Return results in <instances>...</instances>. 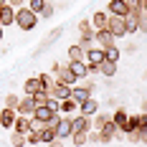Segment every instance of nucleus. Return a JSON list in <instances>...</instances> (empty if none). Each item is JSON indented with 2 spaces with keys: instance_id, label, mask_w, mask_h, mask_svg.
<instances>
[{
  "instance_id": "obj_18",
  "label": "nucleus",
  "mask_w": 147,
  "mask_h": 147,
  "mask_svg": "<svg viewBox=\"0 0 147 147\" xmlns=\"http://www.w3.org/2000/svg\"><path fill=\"white\" fill-rule=\"evenodd\" d=\"M53 114H59V112H51V109H48V104L36 107V109H33V119H38V122H43V124H48V119L53 117Z\"/></svg>"
},
{
  "instance_id": "obj_27",
  "label": "nucleus",
  "mask_w": 147,
  "mask_h": 147,
  "mask_svg": "<svg viewBox=\"0 0 147 147\" xmlns=\"http://www.w3.org/2000/svg\"><path fill=\"white\" fill-rule=\"evenodd\" d=\"M10 145L13 147H23V145H28V140H26L23 132H10Z\"/></svg>"
},
{
  "instance_id": "obj_7",
  "label": "nucleus",
  "mask_w": 147,
  "mask_h": 147,
  "mask_svg": "<svg viewBox=\"0 0 147 147\" xmlns=\"http://www.w3.org/2000/svg\"><path fill=\"white\" fill-rule=\"evenodd\" d=\"M0 26L8 28V26H15V8L13 5H0Z\"/></svg>"
},
{
  "instance_id": "obj_3",
  "label": "nucleus",
  "mask_w": 147,
  "mask_h": 147,
  "mask_svg": "<svg viewBox=\"0 0 147 147\" xmlns=\"http://www.w3.org/2000/svg\"><path fill=\"white\" fill-rule=\"evenodd\" d=\"M91 117H86V114H76V117H71V129L74 132H91Z\"/></svg>"
},
{
  "instance_id": "obj_28",
  "label": "nucleus",
  "mask_w": 147,
  "mask_h": 147,
  "mask_svg": "<svg viewBox=\"0 0 147 147\" xmlns=\"http://www.w3.org/2000/svg\"><path fill=\"white\" fill-rule=\"evenodd\" d=\"M33 102H36V107H43V104H48V91H46V89H38V91L33 94Z\"/></svg>"
},
{
  "instance_id": "obj_37",
  "label": "nucleus",
  "mask_w": 147,
  "mask_h": 147,
  "mask_svg": "<svg viewBox=\"0 0 147 147\" xmlns=\"http://www.w3.org/2000/svg\"><path fill=\"white\" fill-rule=\"evenodd\" d=\"M127 5H129L132 13H140V10H142V0H127Z\"/></svg>"
},
{
  "instance_id": "obj_34",
  "label": "nucleus",
  "mask_w": 147,
  "mask_h": 147,
  "mask_svg": "<svg viewBox=\"0 0 147 147\" xmlns=\"http://www.w3.org/2000/svg\"><path fill=\"white\" fill-rule=\"evenodd\" d=\"M91 43H94V33H89V36H81V38H79V46H81L84 51H89Z\"/></svg>"
},
{
  "instance_id": "obj_11",
  "label": "nucleus",
  "mask_w": 147,
  "mask_h": 147,
  "mask_svg": "<svg viewBox=\"0 0 147 147\" xmlns=\"http://www.w3.org/2000/svg\"><path fill=\"white\" fill-rule=\"evenodd\" d=\"M94 41L99 43V48H109V46H114L117 38L112 36V30H109V28H104V30H96V33H94Z\"/></svg>"
},
{
  "instance_id": "obj_33",
  "label": "nucleus",
  "mask_w": 147,
  "mask_h": 147,
  "mask_svg": "<svg viewBox=\"0 0 147 147\" xmlns=\"http://www.w3.org/2000/svg\"><path fill=\"white\" fill-rule=\"evenodd\" d=\"M18 102H20V96H18V94H8L3 104H5L8 109H18Z\"/></svg>"
},
{
  "instance_id": "obj_10",
  "label": "nucleus",
  "mask_w": 147,
  "mask_h": 147,
  "mask_svg": "<svg viewBox=\"0 0 147 147\" xmlns=\"http://www.w3.org/2000/svg\"><path fill=\"white\" fill-rule=\"evenodd\" d=\"M109 30H112V36H114V38H122V36H127L124 18H114V15H109Z\"/></svg>"
},
{
  "instance_id": "obj_46",
  "label": "nucleus",
  "mask_w": 147,
  "mask_h": 147,
  "mask_svg": "<svg viewBox=\"0 0 147 147\" xmlns=\"http://www.w3.org/2000/svg\"><path fill=\"white\" fill-rule=\"evenodd\" d=\"M0 43H3V26H0Z\"/></svg>"
},
{
  "instance_id": "obj_30",
  "label": "nucleus",
  "mask_w": 147,
  "mask_h": 147,
  "mask_svg": "<svg viewBox=\"0 0 147 147\" xmlns=\"http://www.w3.org/2000/svg\"><path fill=\"white\" fill-rule=\"evenodd\" d=\"M127 117H129V114H127L124 109H117V112H114V117H112V122L117 124V129L122 127V124H124V122H127Z\"/></svg>"
},
{
  "instance_id": "obj_47",
  "label": "nucleus",
  "mask_w": 147,
  "mask_h": 147,
  "mask_svg": "<svg viewBox=\"0 0 147 147\" xmlns=\"http://www.w3.org/2000/svg\"><path fill=\"white\" fill-rule=\"evenodd\" d=\"M5 3H8V0H0V5H5Z\"/></svg>"
},
{
  "instance_id": "obj_9",
  "label": "nucleus",
  "mask_w": 147,
  "mask_h": 147,
  "mask_svg": "<svg viewBox=\"0 0 147 147\" xmlns=\"http://www.w3.org/2000/svg\"><path fill=\"white\" fill-rule=\"evenodd\" d=\"M66 69H69L76 79H86V76H89V63H86V61H69Z\"/></svg>"
},
{
  "instance_id": "obj_17",
  "label": "nucleus",
  "mask_w": 147,
  "mask_h": 147,
  "mask_svg": "<svg viewBox=\"0 0 147 147\" xmlns=\"http://www.w3.org/2000/svg\"><path fill=\"white\" fill-rule=\"evenodd\" d=\"M96 112H99V102H94L91 96H89L86 102H81V104H79V114H86V117H94Z\"/></svg>"
},
{
  "instance_id": "obj_8",
  "label": "nucleus",
  "mask_w": 147,
  "mask_h": 147,
  "mask_svg": "<svg viewBox=\"0 0 147 147\" xmlns=\"http://www.w3.org/2000/svg\"><path fill=\"white\" fill-rule=\"evenodd\" d=\"M109 15H114V18H124V15L129 13V5H127V0H109Z\"/></svg>"
},
{
  "instance_id": "obj_35",
  "label": "nucleus",
  "mask_w": 147,
  "mask_h": 147,
  "mask_svg": "<svg viewBox=\"0 0 147 147\" xmlns=\"http://www.w3.org/2000/svg\"><path fill=\"white\" fill-rule=\"evenodd\" d=\"M109 114H94V119H91V124H94V127H96V129H99V127H102L104 122H109Z\"/></svg>"
},
{
  "instance_id": "obj_20",
  "label": "nucleus",
  "mask_w": 147,
  "mask_h": 147,
  "mask_svg": "<svg viewBox=\"0 0 147 147\" xmlns=\"http://www.w3.org/2000/svg\"><path fill=\"white\" fill-rule=\"evenodd\" d=\"M124 26H127V33H137L140 30V13H129L124 15Z\"/></svg>"
},
{
  "instance_id": "obj_36",
  "label": "nucleus",
  "mask_w": 147,
  "mask_h": 147,
  "mask_svg": "<svg viewBox=\"0 0 147 147\" xmlns=\"http://www.w3.org/2000/svg\"><path fill=\"white\" fill-rule=\"evenodd\" d=\"M79 30H81V36L94 33V30H91V20H81V23H79Z\"/></svg>"
},
{
  "instance_id": "obj_15",
  "label": "nucleus",
  "mask_w": 147,
  "mask_h": 147,
  "mask_svg": "<svg viewBox=\"0 0 147 147\" xmlns=\"http://www.w3.org/2000/svg\"><path fill=\"white\" fill-rule=\"evenodd\" d=\"M91 26H94L96 30L109 28V13H104V10H96V13L91 15Z\"/></svg>"
},
{
  "instance_id": "obj_5",
  "label": "nucleus",
  "mask_w": 147,
  "mask_h": 147,
  "mask_svg": "<svg viewBox=\"0 0 147 147\" xmlns=\"http://www.w3.org/2000/svg\"><path fill=\"white\" fill-rule=\"evenodd\" d=\"M104 59H107V56H104V48H99V46H91L86 51V56H84V61H86L89 66H102Z\"/></svg>"
},
{
  "instance_id": "obj_32",
  "label": "nucleus",
  "mask_w": 147,
  "mask_h": 147,
  "mask_svg": "<svg viewBox=\"0 0 147 147\" xmlns=\"http://www.w3.org/2000/svg\"><path fill=\"white\" fill-rule=\"evenodd\" d=\"M104 56H107V61H119V48H117V46L104 48Z\"/></svg>"
},
{
  "instance_id": "obj_13",
  "label": "nucleus",
  "mask_w": 147,
  "mask_h": 147,
  "mask_svg": "<svg viewBox=\"0 0 147 147\" xmlns=\"http://www.w3.org/2000/svg\"><path fill=\"white\" fill-rule=\"evenodd\" d=\"M33 109H36V102H33V96L30 94H26L20 102H18V114H23V117H33Z\"/></svg>"
},
{
  "instance_id": "obj_26",
  "label": "nucleus",
  "mask_w": 147,
  "mask_h": 147,
  "mask_svg": "<svg viewBox=\"0 0 147 147\" xmlns=\"http://www.w3.org/2000/svg\"><path fill=\"white\" fill-rule=\"evenodd\" d=\"M38 137H41V142H43V145H48V142H53V140H56V129H53V127H48V124H46L43 129H41V132H38Z\"/></svg>"
},
{
  "instance_id": "obj_21",
  "label": "nucleus",
  "mask_w": 147,
  "mask_h": 147,
  "mask_svg": "<svg viewBox=\"0 0 147 147\" xmlns=\"http://www.w3.org/2000/svg\"><path fill=\"white\" fill-rule=\"evenodd\" d=\"M30 129V117H23V114H18L15 117V124H13V132H28Z\"/></svg>"
},
{
  "instance_id": "obj_19",
  "label": "nucleus",
  "mask_w": 147,
  "mask_h": 147,
  "mask_svg": "<svg viewBox=\"0 0 147 147\" xmlns=\"http://www.w3.org/2000/svg\"><path fill=\"white\" fill-rule=\"evenodd\" d=\"M61 36H63V28H53V30H51V33H48V36L43 38V43L38 46V53H41V51H46L48 46H53V43H56V41L61 38Z\"/></svg>"
},
{
  "instance_id": "obj_40",
  "label": "nucleus",
  "mask_w": 147,
  "mask_h": 147,
  "mask_svg": "<svg viewBox=\"0 0 147 147\" xmlns=\"http://www.w3.org/2000/svg\"><path fill=\"white\" fill-rule=\"evenodd\" d=\"M51 15H53V5H51V3H46V8L41 10V15H38V18H51Z\"/></svg>"
},
{
  "instance_id": "obj_31",
  "label": "nucleus",
  "mask_w": 147,
  "mask_h": 147,
  "mask_svg": "<svg viewBox=\"0 0 147 147\" xmlns=\"http://www.w3.org/2000/svg\"><path fill=\"white\" fill-rule=\"evenodd\" d=\"M46 3H48V0H28V8H30L36 15H41V10L46 8Z\"/></svg>"
},
{
  "instance_id": "obj_29",
  "label": "nucleus",
  "mask_w": 147,
  "mask_h": 147,
  "mask_svg": "<svg viewBox=\"0 0 147 147\" xmlns=\"http://www.w3.org/2000/svg\"><path fill=\"white\" fill-rule=\"evenodd\" d=\"M86 134L89 132H74L71 134V145L74 147H84V145H86Z\"/></svg>"
},
{
  "instance_id": "obj_6",
  "label": "nucleus",
  "mask_w": 147,
  "mask_h": 147,
  "mask_svg": "<svg viewBox=\"0 0 147 147\" xmlns=\"http://www.w3.org/2000/svg\"><path fill=\"white\" fill-rule=\"evenodd\" d=\"M53 71H56V76H53V79H56L59 84H66V86H74V84L79 81V79H76V76H74V74L69 71L66 66H56Z\"/></svg>"
},
{
  "instance_id": "obj_25",
  "label": "nucleus",
  "mask_w": 147,
  "mask_h": 147,
  "mask_svg": "<svg viewBox=\"0 0 147 147\" xmlns=\"http://www.w3.org/2000/svg\"><path fill=\"white\" fill-rule=\"evenodd\" d=\"M99 71H102L107 79H109V76H114V74H117V61H107V59H104L102 66H99Z\"/></svg>"
},
{
  "instance_id": "obj_42",
  "label": "nucleus",
  "mask_w": 147,
  "mask_h": 147,
  "mask_svg": "<svg viewBox=\"0 0 147 147\" xmlns=\"http://www.w3.org/2000/svg\"><path fill=\"white\" fill-rule=\"evenodd\" d=\"M8 5H13V8H20V5H26V0H8Z\"/></svg>"
},
{
  "instance_id": "obj_48",
  "label": "nucleus",
  "mask_w": 147,
  "mask_h": 147,
  "mask_svg": "<svg viewBox=\"0 0 147 147\" xmlns=\"http://www.w3.org/2000/svg\"><path fill=\"white\" fill-rule=\"evenodd\" d=\"M145 114H147V102H145Z\"/></svg>"
},
{
  "instance_id": "obj_12",
  "label": "nucleus",
  "mask_w": 147,
  "mask_h": 147,
  "mask_svg": "<svg viewBox=\"0 0 147 147\" xmlns=\"http://www.w3.org/2000/svg\"><path fill=\"white\" fill-rule=\"evenodd\" d=\"M117 132H119V129H117V124L109 119V122H104L102 127H99V140H102V142H112Z\"/></svg>"
},
{
  "instance_id": "obj_1",
  "label": "nucleus",
  "mask_w": 147,
  "mask_h": 147,
  "mask_svg": "<svg viewBox=\"0 0 147 147\" xmlns=\"http://www.w3.org/2000/svg\"><path fill=\"white\" fill-rule=\"evenodd\" d=\"M15 26L20 30H33L38 26V15L33 13L28 5H20V8H15Z\"/></svg>"
},
{
  "instance_id": "obj_4",
  "label": "nucleus",
  "mask_w": 147,
  "mask_h": 147,
  "mask_svg": "<svg viewBox=\"0 0 147 147\" xmlns=\"http://www.w3.org/2000/svg\"><path fill=\"white\" fill-rule=\"evenodd\" d=\"M91 91H94V84H84V86H71V99L76 104L86 102L89 96H91Z\"/></svg>"
},
{
  "instance_id": "obj_38",
  "label": "nucleus",
  "mask_w": 147,
  "mask_h": 147,
  "mask_svg": "<svg viewBox=\"0 0 147 147\" xmlns=\"http://www.w3.org/2000/svg\"><path fill=\"white\" fill-rule=\"evenodd\" d=\"M140 30L147 33V10H140Z\"/></svg>"
},
{
  "instance_id": "obj_41",
  "label": "nucleus",
  "mask_w": 147,
  "mask_h": 147,
  "mask_svg": "<svg viewBox=\"0 0 147 147\" xmlns=\"http://www.w3.org/2000/svg\"><path fill=\"white\" fill-rule=\"evenodd\" d=\"M59 104H61V99H53V96H48V109H51V112H59Z\"/></svg>"
},
{
  "instance_id": "obj_22",
  "label": "nucleus",
  "mask_w": 147,
  "mask_h": 147,
  "mask_svg": "<svg viewBox=\"0 0 147 147\" xmlns=\"http://www.w3.org/2000/svg\"><path fill=\"white\" fill-rule=\"evenodd\" d=\"M76 107H79V104L74 102L71 96H69V99H61V104H59V114H69V117H71L74 112H76Z\"/></svg>"
},
{
  "instance_id": "obj_23",
  "label": "nucleus",
  "mask_w": 147,
  "mask_h": 147,
  "mask_svg": "<svg viewBox=\"0 0 147 147\" xmlns=\"http://www.w3.org/2000/svg\"><path fill=\"white\" fill-rule=\"evenodd\" d=\"M38 89H43V86H41V81H38V76H33V79H26V81H23V91L30 94V96H33Z\"/></svg>"
},
{
  "instance_id": "obj_16",
  "label": "nucleus",
  "mask_w": 147,
  "mask_h": 147,
  "mask_svg": "<svg viewBox=\"0 0 147 147\" xmlns=\"http://www.w3.org/2000/svg\"><path fill=\"white\" fill-rule=\"evenodd\" d=\"M48 96H53V99H69L71 96V86H66V84H53V89L48 91Z\"/></svg>"
},
{
  "instance_id": "obj_24",
  "label": "nucleus",
  "mask_w": 147,
  "mask_h": 147,
  "mask_svg": "<svg viewBox=\"0 0 147 147\" xmlns=\"http://www.w3.org/2000/svg\"><path fill=\"white\" fill-rule=\"evenodd\" d=\"M84 56H86V51H84L79 43L69 46V61H84Z\"/></svg>"
},
{
  "instance_id": "obj_39",
  "label": "nucleus",
  "mask_w": 147,
  "mask_h": 147,
  "mask_svg": "<svg viewBox=\"0 0 147 147\" xmlns=\"http://www.w3.org/2000/svg\"><path fill=\"white\" fill-rule=\"evenodd\" d=\"M26 140H28V145H38V142H41L38 132H26Z\"/></svg>"
},
{
  "instance_id": "obj_2",
  "label": "nucleus",
  "mask_w": 147,
  "mask_h": 147,
  "mask_svg": "<svg viewBox=\"0 0 147 147\" xmlns=\"http://www.w3.org/2000/svg\"><path fill=\"white\" fill-rule=\"evenodd\" d=\"M71 134H74V129H71V117H69V114H61L59 124H56V137H59V140H69Z\"/></svg>"
},
{
  "instance_id": "obj_43",
  "label": "nucleus",
  "mask_w": 147,
  "mask_h": 147,
  "mask_svg": "<svg viewBox=\"0 0 147 147\" xmlns=\"http://www.w3.org/2000/svg\"><path fill=\"white\" fill-rule=\"evenodd\" d=\"M48 147H63V142H61L59 137H56V140H53V142H48Z\"/></svg>"
},
{
  "instance_id": "obj_14",
  "label": "nucleus",
  "mask_w": 147,
  "mask_h": 147,
  "mask_svg": "<svg viewBox=\"0 0 147 147\" xmlns=\"http://www.w3.org/2000/svg\"><path fill=\"white\" fill-rule=\"evenodd\" d=\"M15 117H18V112H15V109L3 107V112H0V127H3V129H13Z\"/></svg>"
},
{
  "instance_id": "obj_45",
  "label": "nucleus",
  "mask_w": 147,
  "mask_h": 147,
  "mask_svg": "<svg viewBox=\"0 0 147 147\" xmlns=\"http://www.w3.org/2000/svg\"><path fill=\"white\" fill-rule=\"evenodd\" d=\"M142 10H147V0H142Z\"/></svg>"
},
{
  "instance_id": "obj_44",
  "label": "nucleus",
  "mask_w": 147,
  "mask_h": 147,
  "mask_svg": "<svg viewBox=\"0 0 147 147\" xmlns=\"http://www.w3.org/2000/svg\"><path fill=\"white\" fill-rule=\"evenodd\" d=\"M140 127H147V114H140Z\"/></svg>"
}]
</instances>
